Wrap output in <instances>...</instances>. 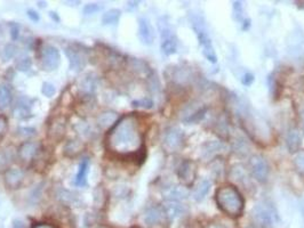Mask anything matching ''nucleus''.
<instances>
[{
	"instance_id": "41",
	"label": "nucleus",
	"mask_w": 304,
	"mask_h": 228,
	"mask_svg": "<svg viewBox=\"0 0 304 228\" xmlns=\"http://www.w3.org/2000/svg\"><path fill=\"white\" fill-rule=\"evenodd\" d=\"M253 81H254V76L250 72H246L242 77V82L245 86H251L253 84Z\"/></svg>"
},
{
	"instance_id": "40",
	"label": "nucleus",
	"mask_w": 304,
	"mask_h": 228,
	"mask_svg": "<svg viewBox=\"0 0 304 228\" xmlns=\"http://www.w3.org/2000/svg\"><path fill=\"white\" fill-rule=\"evenodd\" d=\"M18 135L24 136V137H31L35 135V130L33 128H19L18 129Z\"/></svg>"
},
{
	"instance_id": "43",
	"label": "nucleus",
	"mask_w": 304,
	"mask_h": 228,
	"mask_svg": "<svg viewBox=\"0 0 304 228\" xmlns=\"http://www.w3.org/2000/svg\"><path fill=\"white\" fill-rule=\"evenodd\" d=\"M13 228H25V227H24V224H23L21 220H14Z\"/></svg>"
},
{
	"instance_id": "8",
	"label": "nucleus",
	"mask_w": 304,
	"mask_h": 228,
	"mask_svg": "<svg viewBox=\"0 0 304 228\" xmlns=\"http://www.w3.org/2000/svg\"><path fill=\"white\" fill-rule=\"evenodd\" d=\"M161 52L166 56H171V55L175 54L177 52V37L174 33V31L166 25L165 27H161Z\"/></svg>"
},
{
	"instance_id": "36",
	"label": "nucleus",
	"mask_w": 304,
	"mask_h": 228,
	"mask_svg": "<svg viewBox=\"0 0 304 228\" xmlns=\"http://www.w3.org/2000/svg\"><path fill=\"white\" fill-rule=\"evenodd\" d=\"M294 164L300 172L304 174V151L296 153L294 156Z\"/></svg>"
},
{
	"instance_id": "35",
	"label": "nucleus",
	"mask_w": 304,
	"mask_h": 228,
	"mask_svg": "<svg viewBox=\"0 0 304 228\" xmlns=\"http://www.w3.org/2000/svg\"><path fill=\"white\" fill-rule=\"evenodd\" d=\"M16 55V47L13 44H8L5 46V48L2 50V57L5 61H8L10 58H13Z\"/></svg>"
},
{
	"instance_id": "50",
	"label": "nucleus",
	"mask_w": 304,
	"mask_h": 228,
	"mask_svg": "<svg viewBox=\"0 0 304 228\" xmlns=\"http://www.w3.org/2000/svg\"><path fill=\"white\" fill-rule=\"evenodd\" d=\"M1 163H2V158L0 156V167H1Z\"/></svg>"
},
{
	"instance_id": "23",
	"label": "nucleus",
	"mask_w": 304,
	"mask_h": 228,
	"mask_svg": "<svg viewBox=\"0 0 304 228\" xmlns=\"http://www.w3.org/2000/svg\"><path fill=\"white\" fill-rule=\"evenodd\" d=\"M119 120L118 114L113 111H105L101 113L97 117V124L100 125L102 129H109L112 128L114 124L117 123V121Z\"/></svg>"
},
{
	"instance_id": "39",
	"label": "nucleus",
	"mask_w": 304,
	"mask_h": 228,
	"mask_svg": "<svg viewBox=\"0 0 304 228\" xmlns=\"http://www.w3.org/2000/svg\"><path fill=\"white\" fill-rule=\"evenodd\" d=\"M9 30H10V37H11V39H13V40H16V39L18 38V34H19V27H18V25L16 24V23H10Z\"/></svg>"
},
{
	"instance_id": "49",
	"label": "nucleus",
	"mask_w": 304,
	"mask_h": 228,
	"mask_svg": "<svg viewBox=\"0 0 304 228\" xmlns=\"http://www.w3.org/2000/svg\"><path fill=\"white\" fill-rule=\"evenodd\" d=\"M301 117H302V123H303V128H304V110L301 113Z\"/></svg>"
},
{
	"instance_id": "44",
	"label": "nucleus",
	"mask_w": 304,
	"mask_h": 228,
	"mask_svg": "<svg viewBox=\"0 0 304 228\" xmlns=\"http://www.w3.org/2000/svg\"><path fill=\"white\" fill-rule=\"evenodd\" d=\"M206 228H227V227L224 226V225H222V224L213 223V224H209V225Z\"/></svg>"
},
{
	"instance_id": "14",
	"label": "nucleus",
	"mask_w": 304,
	"mask_h": 228,
	"mask_svg": "<svg viewBox=\"0 0 304 228\" xmlns=\"http://www.w3.org/2000/svg\"><path fill=\"white\" fill-rule=\"evenodd\" d=\"M192 106H188L187 109H184V111L182 113V120L185 123H195L198 122L203 117L205 116V113H206V108L205 106H196L193 108Z\"/></svg>"
},
{
	"instance_id": "11",
	"label": "nucleus",
	"mask_w": 304,
	"mask_h": 228,
	"mask_svg": "<svg viewBox=\"0 0 304 228\" xmlns=\"http://www.w3.org/2000/svg\"><path fill=\"white\" fill-rule=\"evenodd\" d=\"M40 152V145L35 141H24L18 148V158L24 162L33 161Z\"/></svg>"
},
{
	"instance_id": "42",
	"label": "nucleus",
	"mask_w": 304,
	"mask_h": 228,
	"mask_svg": "<svg viewBox=\"0 0 304 228\" xmlns=\"http://www.w3.org/2000/svg\"><path fill=\"white\" fill-rule=\"evenodd\" d=\"M26 15H27V17H29L32 22H38L39 19H40V17H39V14L35 10H33V9L27 10L26 11Z\"/></svg>"
},
{
	"instance_id": "46",
	"label": "nucleus",
	"mask_w": 304,
	"mask_h": 228,
	"mask_svg": "<svg viewBox=\"0 0 304 228\" xmlns=\"http://www.w3.org/2000/svg\"><path fill=\"white\" fill-rule=\"evenodd\" d=\"M245 228H267V227L261 226V225H259V224H255V223H251V224H248V225Z\"/></svg>"
},
{
	"instance_id": "19",
	"label": "nucleus",
	"mask_w": 304,
	"mask_h": 228,
	"mask_svg": "<svg viewBox=\"0 0 304 228\" xmlns=\"http://www.w3.org/2000/svg\"><path fill=\"white\" fill-rule=\"evenodd\" d=\"M212 187V183L208 179H200L196 184H193L192 199L197 202H201L205 200Z\"/></svg>"
},
{
	"instance_id": "16",
	"label": "nucleus",
	"mask_w": 304,
	"mask_h": 228,
	"mask_svg": "<svg viewBox=\"0 0 304 228\" xmlns=\"http://www.w3.org/2000/svg\"><path fill=\"white\" fill-rule=\"evenodd\" d=\"M164 198L169 202H181L188 198V191L183 186H168L166 187L164 192Z\"/></svg>"
},
{
	"instance_id": "1",
	"label": "nucleus",
	"mask_w": 304,
	"mask_h": 228,
	"mask_svg": "<svg viewBox=\"0 0 304 228\" xmlns=\"http://www.w3.org/2000/svg\"><path fill=\"white\" fill-rule=\"evenodd\" d=\"M142 143L143 138L139 121L133 114L120 117L106 137V146L119 155L135 154L141 151Z\"/></svg>"
},
{
	"instance_id": "4",
	"label": "nucleus",
	"mask_w": 304,
	"mask_h": 228,
	"mask_svg": "<svg viewBox=\"0 0 304 228\" xmlns=\"http://www.w3.org/2000/svg\"><path fill=\"white\" fill-rule=\"evenodd\" d=\"M191 24H192L193 30H195V32L197 34V38H198L201 49H203L201 50V52H203V55L206 57V60L208 62L215 64V63L217 62V55H216L214 47H213L212 39H211V37H209V34L207 32L204 18L199 16V15H192Z\"/></svg>"
},
{
	"instance_id": "15",
	"label": "nucleus",
	"mask_w": 304,
	"mask_h": 228,
	"mask_svg": "<svg viewBox=\"0 0 304 228\" xmlns=\"http://www.w3.org/2000/svg\"><path fill=\"white\" fill-rule=\"evenodd\" d=\"M65 133V119L63 116L55 117L54 121L49 124L48 137L53 141H60Z\"/></svg>"
},
{
	"instance_id": "38",
	"label": "nucleus",
	"mask_w": 304,
	"mask_h": 228,
	"mask_svg": "<svg viewBox=\"0 0 304 228\" xmlns=\"http://www.w3.org/2000/svg\"><path fill=\"white\" fill-rule=\"evenodd\" d=\"M7 129H8V120L6 116L0 115V139L6 135Z\"/></svg>"
},
{
	"instance_id": "13",
	"label": "nucleus",
	"mask_w": 304,
	"mask_h": 228,
	"mask_svg": "<svg viewBox=\"0 0 304 228\" xmlns=\"http://www.w3.org/2000/svg\"><path fill=\"white\" fill-rule=\"evenodd\" d=\"M25 172L19 168H10L5 174V184L7 187L15 190L21 186L23 180H24Z\"/></svg>"
},
{
	"instance_id": "45",
	"label": "nucleus",
	"mask_w": 304,
	"mask_h": 228,
	"mask_svg": "<svg viewBox=\"0 0 304 228\" xmlns=\"http://www.w3.org/2000/svg\"><path fill=\"white\" fill-rule=\"evenodd\" d=\"M32 228H55L52 225H48V224H38V225L33 226Z\"/></svg>"
},
{
	"instance_id": "29",
	"label": "nucleus",
	"mask_w": 304,
	"mask_h": 228,
	"mask_svg": "<svg viewBox=\"0 0 304 228\" xmlns=\"http://www.w3.org/2000/svg\"><path fill=\"white\" fill-rule=\"evenodd\" d=\"M82 148H84V145H82L81 140L72 139V140H69L68 143L65 144L64 153H65L66 156H70V158H74V156H77L79 153L81 152Z\"/></svg>"
},
{
	"instance_id": "18",
	"label": "nucleus",
	"mask_w": 304,
	"mask_h": 228,
	"mask_svg": "<svg viewBox=\"0 0 304 228\" xmlns=\"http://www.w3.org/2000/svg\"><path fill=\"white\" fill-rule=\"evenodd\" d=\"M166 218L163 207H151L145 211L144 223L149 226H155L160 224Z\"/></svg>"
},
{
	"instance_id": "37",
	"label": "nucleus",
	"mask_w": 304,
	"mask_h": 228,
	"mask_svg": "<svg viewBox=\"0 0 304 228\" xmlns=\"http://www.w3.org/2000/svg\"><path fill=\"white\" fill-rule=\"evenodd\" d=\"M41 93L43 96L46 97H53L55 95V93H56V89H55V86L53 84H50V82H43L42 84V88H41Z\"/></svg>"
},
{
	"instance_id": "2",
	"label": "nucleus",
	"mask_w": 304,
	"mask_h": 228,
	"mask_svg": "<svg viewBox=\"0 0 304 228\" xmlns=\"http://www.w3.org/2000/svg\"><path fill=\"white\" fill-rule=\"evenodd\" d=\"M215 201L220 210L231 218H238L244 212L245 201L243 195L238 188L232 185H224L217 188Z\"/></svg>"
},
{
	"instance_id": "17",
	"label": "nucleus",
	"mask_w": 304,
	"mask_h": 228,
	"mask_svg": "<svg viewBox=\"0 0 304 228\" xmlns=\"http://www.w3.org/2000/svg\"><path fill=\"white\" fill-rule=\"evenodd\" d=\"M303 135L300 129L292 128L288 130L286 136V146L291 153H298L302 145Z\"/></svg>"
},
{
	"instance_id": "48",
	"label": "nucleus",
	"mask_w": 304,
	"mask_h": 228,
	"mask_svg": "<svg viewBox=\"0 0 304 228\" xmlns=\"http://www.w3.org/2000/svg\"><path fill=\"white\" fill-rule=\"evenodd\" d=\"M64 2L65 3H72V5H73V3H76V5H79V3H80V1H64ZM72 5H71V6H72Z\"/></svg>"
},
{
	"instance_id": "10",
	"label": "nucleus",
	"mask_w": 304,
	"mask_h": 228,
	"mask_svg": "<svg viewBox=\"0 0 304 228\" xmlns=\"http://www.w3.org/2000/svg\"><path fill=\"white\" fill-rule=\"evenodd\" d=\"M65 55L69 58L70 63V69L73 71H81L85 68L87 63V57H86V52L79 48H76L74 46H69L65 49Z\"/></svg>"
},
{
	"instance_id": "9",
	"label": "nucleus",
	"mask_w": 304,
	"mask_h": 228,
	"mask_svg": "<svg viewBox=\"0 0 304 228\" xmlns=\"http://www.w3.org/2000/svg\"><path fill=\"white\" fill-rule=\"evenodd\" d=\"M197 167L196 163L191 160H184L177 169V176L184 186H193L196 179Z\"/></svg>"
},
{
	"instance_id": "33",
	"label": "nucleus",
	"mask_w": 304,
	"mask_h": 228,
	"mask_svg": "<svg viewBox=\"0 0 304 228\" xmlns=\"http://www.w3.org/2000/svg\"><path fill=\"white\" fill-rule=\"evenodd\" d=\"M31 66H32V61L30 57H21L16 62V69L21 72H26L31 69Z\"/></svg>"
},
{
	"instance_id": "28",
	"label": "nucleus",
	"mask_w": 304,
	"mask_h": 228,
	"mask_svg": "<svg viewBox=\"0 0 304 228\" xmlns=\"http://www.w3.org/2000/svg\"><path fill=\"white\" fill-rule=\"evenodd\" d=\"M13 101V94L9 86L5 84L0 85V110H5L8 108Z\"/></svg>"
},
{
	"instance_id": "7",
	"label": "nucleus",
	"mask_w": 304,
	"mask_h": 228,
	"mask_svg": "<svg viewBox=\"0 0 304 228\" xmlns=\"http://www.w3.org/2000/svg\"><path fill=\"white\" fill-rule=\"evenodd\" d=\"M250 171L259 183H266L269 177V164L262 155H252L250 159Z\"/></svg>"
},
{
	"instance_id": "30",
	"label": "nucleus",
	"mask_w": 304,
	"mask_h": 228,
	"mask_svg": "<svg viewBox=\"0 0 304 228\" xmlns=\"http://www.w3.org/2000/svg\"><path fill=\"white\" fill-rule=\"evenodd\" d=\"M120 16H121V11L119 9L112 8L108 11H105L103 14V16H102V23H103L104 25H114L119 22Z\"/></svg>"
},
{
	"instance_id": "22",
	"label": "nucleus",
	"mask_w": 304,
	"mask_h": 228,
	"mask_svg": "<svg viewBox=\"0 0 304 228\" xmlns=\"http://www.w3.org/2000/svg\"><path fill=\"white\" fill-rule=\"evenodd\" d=\"M14 116L21 120H25L31 116V103H29L27 98L22 97L16 102L14 108Z\"/></svg>"
},
{
	"instance_id": "21",
	"label": "nucleus",
	"mask_w": 304,
	"mask_h": 228,
	"mask_svg": "<svg viewBox=\"0 0 304 228\" xmlns=\"http://www.w3.org/2000/svg\"><path fill=\"white\" fill-rule=\"evenodd\" d=\"M230 176L234 182H236L237 184L242 185L245 188H248V186L251 185L250 178H248L247 171L245 170L243 166H240V164H236V166L232 167Z\"/></svg>"
},
{
	"instance_id": "34",
	"label": "nucleus",
	"mask_w": 304,
	"mask_h": 228,
	"mask_svg": "<svg viewBox=\"0 0 304 228\" xmlns=\"http://www.w3.org/2000/svg\"><path fill=\"white\" fill-rule=\"evenodd\" d=\"M103 9V6H101L100 3H87V5L82 8V13L86 16H89V15H94L98 13Z\"/></svg>"
},
{
	"instance_id": "27",
	"label": "nucleus",
	"mask_w": 304,
	"mask_h": 228,
	"mask_svg": "<svg viewBox=\"0 0 304 228\" xmlns=\"http://www.w3.org/2000/svg\"><path fill=\"white\" fill-rule=\"evenodd\" d=\"M172 79L174 80L175 84L179 85H185L191 80V72L190 70L187 68H175L173 70L172 73Z\"/></svg>"
},
{
	"instance_id": "25",
	"label": "nucleus",
	"mask_w": 304,
	"mask_h": 228,
	"mask_svg": "<svg viewBox=\"0 0 304 228\" xmlns=\"http://www.w3.org/2000/svg\"><path fill=\"white\" fill-rule=\"evenodd\" d=\"M224 148H226V145L221 143V141L217 140L207 141V143L203 146L201 155H203L204 158H212V156H214L215 153L222 151Z\"/></svg>"
},
{
	"instance_id": "24",
	"label": "nucleus",
	"mask_w": 304,
	"mask_h": 228,
	"mask_svg": "<svg viewBox=\"0 0 304 228\" xmlns=\"http://www.w3.org/2000/svg\"><path fill=\"white\" fill-rule=\"evenodd\" d=\"M96 89V79L93 74H87L81 80L80 86H79V90L82 93L84 96H93V93Z\"/></svg>"
},
{
	"instance_id": "3",
	"label": "nucleus",
	"mask_w": 304,
	"mask_h": 228,
	"mask_svg": "<svg viewBox=\"0 0 304 228\" xmlns=\"http://www.w3.org/2000/svg\"><path fill=\"white\" fill-rule=\"evenodd\" d=\"M253 223L267 228H275L280 223V218L276 207L270 201L258 202L252 210Z\"/></svg>"
},
{
	"instance_id": "32",
	"label": "nucleus",
	"mask_w": 304,
	"mask_h": 228,
	"mask_svg": "<svg viewBox=\"0 0 304 228\" xmlns=\"http://www.w3.org/2000/svg\"><path fill=\"white\" fill-rule=\"evenodd\" d=\"M134 108H139V109H144V110H150L153 108V101L149 97L141 98V100L134 101L133 102Z\"/></svg>"
},
{
	"instance_id": "47",
	"label": "nucleus",
	"mask_w": 304,
	"mask_h": 228,
	"mask_svg": "<svg viewBox=\"0 0 304 228\" xmlns=\"http://www.w3.org/2000/svg\"><path fill=\"white\" fill-rule=\"evenodd\" d=\"M49 16L52 17L53 21H55V22H60V17H58V16H57V14H56V13H54V11H49Z\"/></svg>"
},
{
	"instance_id": "26",
	"label": "nucleus",
	"mask_w": 304,
	"mask_h": 228,
	"mask_svg": "<svg viewBox=\"0 0 304 228\" xmlns=\"http://www.w3.org/2000/svg\"><path fill=\"white\" fill-rule=\"evenodd\" d=\"M89 169V159L85 158L79 164V169L76 176V185L79 187H84L87 184V174Z\"/></svg>"
},
{
	"instance_id": "20",
	"label": "nucleus",
	"mask_w": 304,
	"mask_h": 228,
	"mask_svg": "<svg viewBox=\"0 0 304 228\" xmlns=\"http://www.w3.org/2000/svg\"><path fill=\"white\" fill-rule=\"evenodd\" d=\"M166 218H168L169 220H175L177 218H180L181 216L184 215L185 208L183 204H181L180 202H169L165 204L163 207Z\"/></svg>"
},
{
	"instance_id": "5",
	"label": "nucleus",
	"mask_w": 304,
	"mask_h": 228,
	"mask_svg": "<svg viewBox=\"0 0 304 228\" xmlns=\"http://www.w3.org/2000/svg\"><path fill=\"white\" fill-rule=\"evenodd\" d=\"M184 132L177 127H171L166 130L164 135V148L169 153L179 152L184 146Z\"/></svg>"
},
{
	"instance_id": "31",
	"label": "nucleus",
	"mask_w": 304,
	"mask_h": 228,
	"mask_svg": "<svg viewBox=\"0 0 304 228\" xmlns=\"http://www.w3.org/2000/svg\"><path fill=\"white\" fill-rule=\"evenodd\" d=\"M130 69L135 71L136 73H149V68L143 61L137 60V58H133L130 61ZM150 74V73H149Z\"/></svg>"
},
{
	"instance_id": "12",
	"label": "nucleus",
	"mask_w": 304,
	"mask_h": 228,
	"mask_svg": "<svg viewBox=\"0 0 304 228\" xmlns=\"http://www.w3.org/2000/svg\"><path fill=\"white\" fill-rule=\"evenodd\" d=\"M139 38L142 44L150 46L155 41V31L148 18H139Z\"/></svg>"
},
{
	"instance_id": "6",
	"label": "nucleus",
	"mask_w": 304,
	"mask_h": 228,
	"mask_svg": "<svg viewBox=\"0 0 304 228\" xmlns=\"http://www.w3.org/2000/svg\"><path fill=\"white\" fill-rule=\"evenodd\" d=\"M40 63L42 69L47 72L56 70L61 63L60 50L52 45H45L40 52Z\"/></svg>"
}]
</instances>
